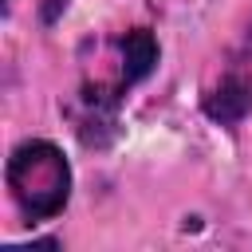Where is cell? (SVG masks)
I'll use <instances>...</instances> for the list:
<instances>
[{"instance_id": "277c9868", "label": "cell", "mask_w": 252, "mask_h": 252, "mask_svg": "<svg viewBox=\"0 0 252 252\" xmlns=\"http://www.w3.org/2000/svg\"><path fill=\"white\" fill-rule=\"evenodd\" d=\"M63 8H67V0H43V8H39V16H43V24H55Z\"/></svg>"}, {"instance_id": "3957f363", "label": "cell", "mask_w": 252, "mask_h": 252, "mask_svg": "<svg viewBox=\"0 0 252 252\" xmlns=\"http://www.w3.org/2000/svg\"><path fill=\"white\" fill-rule=\"evenodd\" d=\"M154 63H158V39L146 28L126 32V39H122V91L142 83L154 71Z\"/></svg>"}, {"instance_id": "6da1fadb", "label": "cell", "mask_w": 252, "mask_h": 252, "mask_svg": "<svg viewBox=\"0 0 252 252\" xmlns=\"http://www.w3.org/2000/svg\"><path fill=\"white\" fill-rule=\"evenodd\" d=\"M4 177H8L12 201L28 224L51 220L55 213H63V205L71 197V165H67L63 150L43 138L20 142L8 158Z\"/></svg>"}, {"instance_id": "7a4b0ae2", "label": "cell", "mask_w": 252, "mask_h": 252, "mask_svg": "<svg viewBox=\"0 0 252 252\" xmlns=\"http://www.w3.org/2000/svg\"><path fill=\"white\" fill-rule=\"evenodd\" d=\"M248 110H252V79L240 75V71L224 75V79L205 94V114H209L213 122H220V126H236Z\"/></svg>"}, {"instance_id": "5b68a950", "label": "cell", "mask_w": 252, "mask_h": 252, "mask_svg": "<svg viewBox=\"0 0 252 252\" xmlns=\"http://www.w3.org/2000/svg\"><path fill=\"white\" fill-rule=\"evenodd\" d=\"M8 4H12V0H8Z\"/></svg>"}]
</instances>
